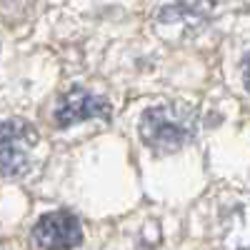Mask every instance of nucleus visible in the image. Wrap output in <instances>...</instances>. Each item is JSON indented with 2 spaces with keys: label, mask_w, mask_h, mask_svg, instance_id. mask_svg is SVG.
<instances>
[{
  "label": "nucleus",
  "mask_w": 250,
  "mask_h": 250,
  "mask_svg": "<svg viewBox=\"0 0 250 250\" xmlns=\"http://www.w3.org/2000/svg\"><path fill=\"white\" fill-rule=\"evenodd\" d=\"M210 5H213V0H175V3L165 10V18H180V20L203 18V15L210 13Z\"/></svg>",
  "instance_id": "5"
},
{
  "label": "nucleus",
  "mask_w": 250,
  "mask_h": 250,
  "mask_svg": "<svg viewBox=\"0 0 250 250\" xmlns=\"http://www.w3.org/2000/svg\"><path fill=\"white\" fill-rule=\"evenodd\" d=\"M95 118H110V105L95 93H88L83 88H73L65 93L55 105V123L60 128H70L75 123H85Z\"/></svg>",
  "instance_id": "4"
},
{
  "label": "nucleus",
  "mask_w": 250,
  "mask_h": 250,
  "mask_svg": "<svg viewBox=\"0 0 250 250\" xmlns=\"http://www.w3.org/2000/svg\"><path fill=\"white\" fill-rule=\"evenodd\" d=\"M198 133V113L190 105H155L140 118V138L155 153H175Z\"/></svg>",
  "instance_id": "1"
},
{
  "label": "nucleus",
  "mask_w": 250,
  "mask_h": 250,
  "mask_svg": "<svg viewBox=\"0 0 250 250\" xmlns=\"http://www.w3.org/2000/svg\"><path fill=\"white\" fill-rule=\"evenodd\" d=\"M243 83H245V88H248V93H250V55H248L245 65H243Z\"/></svg>",
  "instance_id": "6"
},
{
  "label": "nucleus",
  "mask_w": 250,
  "mask_h": 250,
  "mask_svg": "<svg viewBox=\"0 0 250 250\" xmlns=\"http://www.w3.org/2000/svg\"><path fill=\"white\" fill-rule=\"evenodd\" d=\"M35 143H38V133L30 123L25 120L0 123V175L15 178L25 173Z\"/></svg>",
  "instance_id": "2"
},
{
  "label": "nucleus",
  "mask_w": 250,
  "mask_h": 250,
  "mask_svg": "<svg viewBox=\"0 0 250 250\" xmlns=\"http://www.w3.org/2000/svg\"><path fill=\"white\" fill-rule=\"evenodd\" d=\"M33 240L40 250H73L83 240L80 220L65 210L48 213L35 223Z\"/></svg>",
  "instance_id": "3"
}]
</instances>
